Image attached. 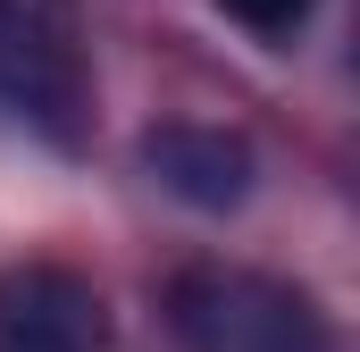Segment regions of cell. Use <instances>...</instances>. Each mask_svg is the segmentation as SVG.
Segmentation results:
<instances>
[{
	"label": "cell",
	"mask_w": 360,
	"mask_h": 352,
	"mask_svg": "<svg viewBox=\"0 0 360 352\" xmlns=\"http://www.w3.org/2000/svg\"><path fill=\"white\" fill-rule=\"evenodd\" d=\"M0 352H101V294L76 268H8L0 277Z\"/></svg>",
	"instance_id": "3957f363"
},
{
	"label": "cell",
	"mask_w": 360,
	"mask_h": 352,
	"mask_svg": "<svg viewBox=\"0 0 360 352\" xmlns=\"http://www.w3.org/2000/svg\"><path fill=\"white\" fill-rule=\"evenodd\" d=\"M218 8H226L235 25H252L260 42H285V34H302V25H310V8H319V0H218Z\"/></svg>",
	"instance_id": "5b68a950"
},
{
	"label": "cell",
	"mask_w": 360,
	"mask_h": 352,
	"mask_svg": "<svg viewBox=\"0 0 360 352\" xmlns=\"http://www.w3.org/2000/svg\"><path fill=\"white\" fill-rule=\"evenodd\" d=\"M168 327L184 352H335L327 310L260 268H184L168 285Z\"/></svg>",
	"instance_id": "6da1fadb"
},
{
	"label": "cell",
	"mask_w": 360,
	"mask_h": 352,
	"mask_svg": "<svg viewBox=\"0 0 360 352\" xmlns=\"http://www.w3.org/2000/svg\"><path fill=\"white\" fill-rule=\"evenodd\" d=\"M0 118L59 151H76V134H84V76H76L68 42L42 17H25L17 0H0Z\"/></svg>",
	"instance_id": "7a4b0ae2"
},
{
	"label": "cell",
	"mask_w": 360,
	"mask_h": 352,
	"mask_svg": "<svg viewBox=\"0 0 360 352\" xmlns=\"http://www.w3.org/2000/svg\"><path fill=\"white\" fill-rule=\"evenodd\" d=\"M143 168L160 176L176 201L193 210H235L243 193H252V143L243 134H226V126H151L143 134Z\"/></svg>",
	"instance_id": "277c9868"
}]
</instances>
